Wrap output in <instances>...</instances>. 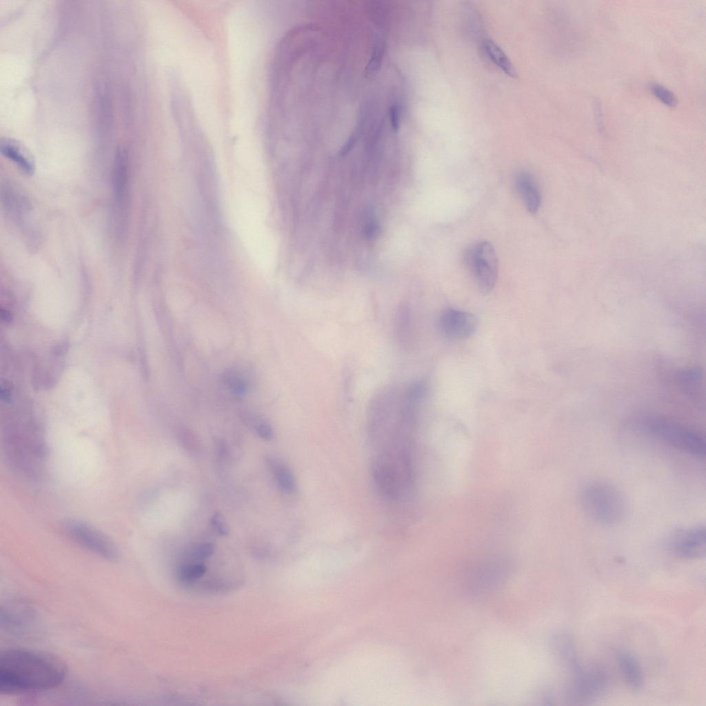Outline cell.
Segmentation results:
<instances>
[{"mask_svg": "<svg viewBox=\"0 0 706 706\" xmlns=\"http://www.w3.org/2000/svg\"><path fill=\"white\" fill-rule=\"evenodd\" d=\"M67 667L59 657L37 649L12 647L0 655V694L16 696L43 692L60 685Z\"/></svg>", "mask_w": 706, "mask_h": 706, "instance_id": "6da1fadb", "label": "cell"}, {"mask_svg": "<svg viewBox=\"0 0 706 706\" xmlns=\"http://www.w3.org/2000/svg\"><path fill=\"white\" fill-rule=\"evenodd\" d=\"M581 503L592 520L603 526H612L623 521L627 503L622 493L614 486L594 482L584 487Z\"/></svg>", "mask_w": 706, "mask_h": 706, "instance_id": "7a4b0ae2", "label": "cell"}, {"mask_svg": "<svg viewBox=\"0 0 706 706\" xmlns=\"http://www.w3.org/2000/svg\"><path fill=\"white\" fill-rule=\"evenodd\" d=\"M639 422L641 428L652 437L694 457L705 456V438L696 430L660 416H647Z\"/></svg>", "mask_w": 706, "mask_h": 706, "instance_id": "3957f363", "label": "cell"}, {"mask_svg": "<svg viewBox=\"0 0 706 706\" xmlns=\"http://www.w3.org/2000/svg\"><path fill=\"white\" fill-rule=\"evenodd\" d=\"M408 462L405 454L399 452L396 454L385 452L378 456L372 463V477L379 493L389 499L399 497L401 492V472L408 476Z\"/></svg>", "mask_w": 706, "mask_h": 706, "instance_id": "277c9868", "label": "cell"}, {"mask_svg": "<svg viewBox=\"0 0 706 706\" xmlns=\"http://www.w3.org/2000/svg\"><path fill=\"white\" fill-rule=\"evenodd\" d=\"M464 260L480 292H490L498 277V259L493 245L486 241L476 243L466 250Z\"/></svg>", "mask_w": 706, "mask_h": 706, "instance_id": "5b68a950", "label": "cell"}, {"mask_svg": "<svg viewBox=\"0 0 706 706\" xmlns=\"http://www.w3.org/2000/svg\"><path fill=\"white\" fill-rule=\"evenodd\" d=\"M67 535L88 551L108 561H116L119 552L114 543L93 526L78 520L70 519L63 524Z\"/></svg>", "mask_w": 706, "mask_h": 706, "instance_id": "8992f818", "label": "cell"}, {"mask_svg": "<svg viewBox=\"0 0 706 706\" xmlns=\"http://www.w3.org/2000/svg\"><path fill=\"white\" fill-rule=\"evenodd\" d=\"M1 629L15 636L34 634L40 626V617L32 606L22 601L10 600L1 605Z\"/></svg>", "mask_w": 706, "mask_h": 706, "instance_id": "52a82bcc", "label": "cell"}, {"mask_svg": "<svg viewBox=\"0 0 706 706\" xmlns=\"http://www.w3.org/2000/svg\"><path fill=\"white\" fill-rule=\"evenodd\" d=\"M607 685V673L603 667L598 664L583 668L573 675L569 688L571 700L581 704L600 695Z\"/></svg>", "mask_w": 706, "mask_h": 706, "instance_id": "ba28073f", "label": "cell"}, {"mask_svg": "<svg viewBox=\"0 0 706 706\" xmlns=\"http://www.w3.org/2000/svg\"><path fill=\"white\" fill-rule=\"evenodd\" d=\"M478 325L476 317L472 313L451 307L440 313L437 323L440 334L450 341L470 337L476 332Z\"/></svg>", "mask_w": 706, "mask_h": 706, "instance_id": "9c48e42d", "label": "cell"}, {"mask_svg": "<svg viewBox=\"0 0 706 706\" xmlns=\"http://www.w3.org/2000/svg\"><path fill=\"white\" fill-rule=\"evenodd\" d=\"M670 549L678 556L685 559L704 557L706 552V532L704 526L680 528L671 535Z\"/></svg>", "mask_w": 706, "mask_h": 706, "instance_id": "30bf717a", "label": "cell"}, {"mask_svg": "<svg viewBox=\"0 0 706 706\" xmlns=\"http://www.w3.org/2000/svg\"><path fill=\"white\" fill-rule=\"evenodd\" d=\"M0 152L26 176H31L35 173L36 164L33 155L19 141L8 137L1 138Z\"/></svg>", "mask_w": 706, "mask_h": 706, "instance_id": "8fae6325", "label": "cell"}, {"mask_svg": "<svg viewBox=\"0 0 706 706\" xmlns=\"http://www.w3.org/2000/svg\"><path fill=\"white\" fill-rule=\"evenodd\" d=\"M129 185V163L126 152L119 150L117 152L112 172V186L115 201L123 205L128 194Z\"/></svg>", "mask_w": 706, "mask_h": 706, "instance_id": "7c38bea8", "label": "cell"}, {"mask_svg": "<svg viewBox=\"0 0 706 706\" xmlns=\"http://www.w3.org/2000/svg\"><path fill=\"white\" fill-rule=\"evenodd\" d=\"M516 188L525 207L531 214H536L540 208L541 195L534 177L525 171L519 172L515 179Z\"/></svg>", "mask_w": 706, "mask_h": 706, "instance_id": "4fadbf2b", "label": "cell"}, {"mask_svg": "<svg viewBox=\"0 0 706 706\" xmlns=\"http://www.w3.org/2000/svg\"><path fill=\"white\" fill-rule=\"evenodd\" d=\"M617 660L624 672L627 684L634 692H640L644 685L641 665L637 658L627 651H618Z\"/></svg>", "mask_w": 706, "mask_h": 706, "instance_id": "5bb4252c", "label": "cell"}, {"mask_svg": "<svg viewBox=\"0 0 706 706\" xmlns=\"http://www.w3.org/2000/svg\"><path fill=\"white\" fill-rule=\"evenodd\" d=\"M483 48L491 61L500 68L503 72L512 78L518 77L516 70L510 60L501 48L493 41L490 39L484 40Z\"/></svg>", "mask_w": 706, "mask_h": 706, "instance_id": "9a60e30c", "label": "cell"}, {"mask_svg": "<svg viewBox=\"0 0 706 706\" xmlns=\"http://www.w3.org/2000/svg\"><path fill=\"white\" fill-rule=\"evenodd\" d=\"M270 467L279 488L285 493H293L296 490V481L290 468L278 461H272Z\"/></svg>", "mask_w": 706, "mask_h": 706, "instance_id": "2e32d148", "label": "cell"}, {"mask_svg": "<svg viewBox=\"0 0 706 706\" xmlns=\"http://www.w3.org/2000/svg\"><path fill=\"white\" fill-rule=\"evenodd\" d=\"M222 384L233 395L243 396L248 391V385L245 378L238 372L229 370L221 375Z\"/></svg>", "mask_w": 706, "mask_h": 706, "instance_id": "e0dca14e", "label": "cell"}, {"mask_svg": "<svg viewBox=\"0 0 706 706\" xmlns=\"http://www.w3.org/2000/svg\"><path fill=\"white\" fill-rule=\"evenodd\" d=\"M207 567L203 563L182 565L178 568V578L184 583H191L201 578L206 572Z\"/></svg>", "mask_w": 706, "mask_h": 706, "instance_id": "ac0fdd59", "label": "cell"}, {"mask_svg": "<svg viewBox=\"0 0 706 706\" xmlns=\"http://www.w3.org/2000/svg\"><path fill=\"white\" fill-rule=\"evenodd\" d=\"M396 332L399 341H407L411 328V316L407 306H401L396 314Z\"/></svg>", "mask_w": 706, "mask_h": 706, "instance_id": "d6986e66", "label": "cell"}, {"mask_svg": "<svg viewBox=\"0 0 706 706\" xmlns=\"http://www.w3.org/2000/svg\"><path fill=\"white\" fill-rule=\"evenodd\" d=\"M650 92L660 101L669 107H674L678 103L676 95L667 88L658 83H650Z\"/></svg>", "mask_w": 706, "mask_h": 706, "instance_id": "ffe728a7", "label": "cell"}, {"mask_svg": "<svg viewBox=\"0 0 706 706\" xmlns=\"http://www.w3.org/2000/svg\"><path fill=\"white\" fill-rule=\"evenodd\" d=\"M177 438L183 448L190 452L196 451L199 447L195 434L188 428L184 427L179 428Z\"/></svg>", "mask_w": 706, "mask_h": 706, "instance_id": "44dd1931", "label": "cell"}, {"mask_svg": "<svg viewBox=\"0 0 706 706\" xmlns=\"http://www.w3.org/2000/svg\"><path fill=\"white\" fill-rule=\"evenodd\" d=\"M214 551V545L204 543L196 546L191 552L192 556L197 559H205L211 556Z\"/></svg>", "mask_w": 706, "mask_h": 706, "instance_id": "7402d4cb", "label": "cell"}, {"mask_svg": "<svg viewBox=\"0 0 706 706\" xmlns=\"http://www.w3.org/2000/svg\"><path fill=\"white\" fill-rule=\"evenodd\" d=\"M210 523L212 527L220 536H224L228 534L229 530L228 525L219 512H216L213 514L211 518Z\"/></svg>", "mask_w": 706, "mask_h": 706, "instance_id": "603a6c76", "label": "cell"}, {"mask_svg": "<svg viewBox=\"0 0 706 706\" xmlns=\"http://www.w3.org/2000/svg\"><path fill=\"white\" fill-rule=\"evenodd\" d=\"M257 434L265 441H270L273 438V430L271 425L265 421H259L255 426Z\"/></svg>", "mask_w": 706, "mask_h": 706, "instance_id": "cb8c5ba5", "label": "cell"}, {"mask_svg": "<svg viewBox=\"0 0 706 706\" xmlns=\"http://www.w3.org/2000/svg\"><path fill=\"white\" fill-rule=\"evenodd\" d=\"M594 119L596 125L600 132H604V123L602 116V109L601 103L597 99H595L593 103Z\"/></svg>", "mask_w": 706, "mask_h": 706, "instance_id": "d4e9b609", "label": "cell"}, {"mask_svg": "<svg viewBox=\"0 0 706 706\" xmlns=\"http://www.w3.org/2000/svg\"><path fill=\"white\" fill-rule=\"evenodd\" d=\"M216 450L217 454L221 457L225 458L227 456V447L223 440L217 438L215 442Z\"/></svg>", "mask_w": 706, "mask_h": 706, "instance_id": "484cf974", "label": "cell"}, {"mask_svg": "<svg viewBox=\"0 0 706 706\" xmlns=\"http://www.w3.org/2000/svg\"><path fill=\"white\" fill-rule=\"evenodd\" d=\"M376 230V226L374 223H369L365 228V234L371 237L374 236Z\"/></svg>", "mask_w": 706, "mask_h": 706, "instance_id": "4316f807", "label": "cell"}, {"mask_svg": "<svg viewBox=\"0 0 706 706\" xmlns=\"http://www.w3.org/2000/svg\"><path fill=\"white\" fill-rule=\"evenodd\" d=\"M375 3V1H374V2H373V3ZM384 3H385V2H384ZM386 4H387V3H386ZM387 5H389V4H387ZM389 6L392 7V6H391V5H389Z\"/></svg>", "mask_w": 706, "mask_h": 706, "instance_id": "83f0119b", "label": "cell"}]
</instances>
